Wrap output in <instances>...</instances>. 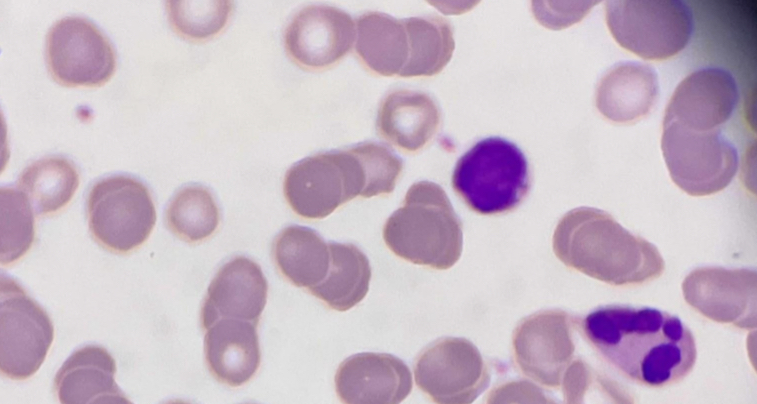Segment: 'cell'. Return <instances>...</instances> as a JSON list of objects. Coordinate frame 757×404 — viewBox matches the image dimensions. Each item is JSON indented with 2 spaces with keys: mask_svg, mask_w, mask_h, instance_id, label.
Wrapping results in <instances>:
<instances>
[{
  "mask_svg": "<svg viewBox=\"0 0 757 404\" xmlns=\"http://www.w3.org/2000/svg\"><path fill=\"white\" fill-rule=\"evenodd\" d=\"M46 62L52 76L68 86H97L114 72V49L106 36L85 18L65 17L50 28Z\"/></svg>",
  "mask_w": 757,
  "mask_h": 404,
  "instance_id": "8fae6325",
  "label": "cell"
},
{
  "mask_svg": "<svg viewBox=\"0 0 757 404\" xmlns=\"http://www.w3.org/2000/svg\"><path fill=\"white\" fill-rule=\"evenodd\" d=\"M362 163L352 148L305 157L294 163L284 178V195L298 215L321 219L356 196L366 197Z\"/></svg>",
  "mask_w": 757,
  "mask_h": 404,
  "instance_id": "5b68a950",
  "label": "cell"
},
{
  "mask_svg": "<svg viewBox=\"0 0 757 404\" xmlns=\"http://www.w3.org/2000/svg\"><path fill=\"white\" fill-rule=\"evenodd\" d=\"M355 35L354 21L345 11L329 5H308L289 21L284 44L299 64L321 68L347 54Z\"/></svg>",
  "mask_w": 757,
  "mask_h": 404,
  "instance_id": "5bb4252c",
  "label": "cell"
},
{
  "mask_svg": "<svg viewBox=\"0 0 757 404\" xmlns=\"http://www.w3.org/2000/svg\"><path fill=\"white\" fill-rule=\"evenodd\" d=\"M383 238L398 257L439 270L452 267L463 248L461 220L442 187L430 181L408 189L385 222Z\"/></svg>",
  "mask_w": 757,
  "mask_h": 404,
  "instance_id": "3957f363",
  "label": "cell"
},
{
  "mask_svg": "<svg viewBox=\"0 0 757 404\" xmlns=\"http://www.w3.org/2000/svg\"><path fill=\"white\" fill-rule=\"evenodd\" d=\"M90 231L105 248L128 252L150 235L156 212L148 188L128 175H112L97 181L87 198Z\"/></svg>",
  "mask_w": 757,
  "mask_h": 404,
  "instance_id": "52a82bcc",
  "label": "cell"
},
{
  "mask_svg": "<svg viewBox=\"0 0 757 404\" xmlns=\"http://www.w3.org/2000/svg\"><path fill=\"white\" fill-rule=\"evenodd\" d=\"M409 56L399 76H431L449 62L455 42L452 26L442 17L414 16L404 19Z\"/></svg>",
  "mask_w": 757,
  "mask_h": 404,
  "instance_id": "484cf974",
  "label": "cell"
},
{
  "mask_svg": "<svg viewBox=\"0 0 757 404\" xmlns=\"http://www.w3.org/2000/svg\"><path fill=\"white\" fill-rule=\"evenodd\" d=\"M352 147L363 166L366 197L392 192L403 167L402 159L381 142L365 141Z\"/></svg>",
  "mask_w": 757,
  "mask_h": 404,
  "instance_id": "4dcf8cb0",
  "label": "cell"
},
{
  "mask_svg": "<svg viewBox=\"0 0 757 404\" xmlns=\"http://www.w3.org/2000/svg\"><path fill=\"white\" fill-rule=\"evenodd\" d=\"M658 93V76L653 67L635 61L620 62L601 78L596 106L613 122L632 123L650 112Z\"/></svg>",
  "mask_w": 757,
  "mask_h": 404,
  "instance_id": "d6986e66",
  "label": "cell"
},
{
  "mask_svg": "<svg viewBox=\"0 0 757 404\" xmlns=\"http://www.w3.org/2000/svg\"><path fill=\"white\" fill-rule=\"evenodd\" d=\"M577 319L559 309L542 310L516 326L512 346L515 361L529 378L548 387H558L576 350Z\"/></svg>",
  "mask_w": 757,
  "mask_h": 404,
  "instance_id": "7c38bea8",
  "label": "cell"
},
{
  "mask_svg": "<svg viewBox=\"0 0 757 404\" xmlns=\"http://www.w3.org/2000/svg\"><path fill=\"white\" fill-rule=\"evenodd\" d=\"M661 147L673 182L692 196L721 191L738 169L737 149L721 129L698 132L663 122Z\"/></svg>",
  "mask_w": 757,
  "mask_h": 404,
  "instance_id": "ba28073f",
  "label": "cell"
},
{
  "mask_svg": "<svg viewBox=\"0 0 757 404\" xmlns=\"http://www.w3.org/2000/svg\"><path fill=\"white\" fill-rule=\"evenodd\" d=\"M115 361L103 347L87 345L74 351L54 379L60 404H89L98 396L119 389Z\"/></svg>",
  "mask_w": 757,
  "mask_h": 404,
  "instance_id": "7402d4cb",
  "label": "cell"
},
{
  "mask_svg": "<svg viewBox=\"0 0 757 404\" xmlns=\"http://www.w3.org/2000/svg\"><path fill=\"white\" fill-rule=\"evenodd\" d=\"M165 213L170 230L187 242L210 237L219 224L217 202L212 193L200 185H188L178 190Z\"/></svg>",
  "mask_w": 757,
  "mask_h": 404,
  "instance_id": "4316f807",
  "label": "cell"
},
{
  "mask_svg": "<svg viewBox=\"0 0 757 404\" xmlns=\"http://www.w3.org/2000/svg\"><path fill=\"white\" fill-rule=\"evenodd\" d=\"M414 376L436 404H472L490 383L481 353L460 337H444L424 348L415 361Z\"/></svg>",
  "mask_w": 757,
  "mask_h": 404,
  "instance_id": "30bf717a",
  "label": "cell"
},
{
  "mask_svg": "<svg viewBox=\"0 0 757 404\" xmlns=\"http://www.w3.org/2000/svg\"><path fill=\"white\" fill-rule=\"evenodd\" d=\"M739 100L734 77L720 68H704L687 76L675 89L664 121L708 132L720 129Z\"/></svg>",
  "mask_w": 757,
  "mask_h": 404,
  "instance_id": "9a60e30c",
  "label": "cell"
},
{
  "mask_svg": "<svg viewBox=\"0 0 757 404\" xmlns=\"http://www.w3.org/2000/svg\"><path fill=\"white\" fill-rule=\"evenodd\" d=\"M79 183L73 163L60 156L41 158L27 166L18 180V189L28 199L34 213H53L72 198Z\"/></svg>",
  "mask_w": 757,
  "mask_h": 404,
  "instance_id": "d4e9b609",
  "label": "cell"
},
{
  "mask_svg": "<svg viewBox=\"0 0 757 404\" xmlns=\"http://www.w3.org/2000/svg\"><path fill=\"white\" fill-rule=\"evenodd\" d=\"M164 404H191V403L183 401V400H171Z\"/></svg>",
  "mask_w": 757,
  "mask_h": 404,
  "instance_id": "836d02e7",
  "label": "cell"
},
{
  "mask_svg": "<svg viewBox=\"0 0 757 404\" xmlns=\"http://www.w3.org/2000/svg\"><path fill=\"white\" fill-rule=\"evenodd\" d=\"M268 283L261 267L246 256L225 262L211 281L201 308V325L209 328L221 319L258 324L264 310Z\"/></svg>",
  "mask_w": 757,
  "mask_h": 404,
  "instance_id": "2e32d148",
  "label": "cell"
},
{
  "mask_svg": "<svg viewBox=\"0 0 757 404\" xmlns=\"http://www.w3.org/2000/svg\"><path fill=\"white\" fill-rule=\"evenodd\" d=\"M440 123L436 102L423 92L395 90L381 102L377 128L391 143L407 151L421 149L435 134Z\"/></svg>",
  "mask_w": 757,
  "mask_h": 404,
  "instance_id": "ffe728a7",
  "label": "cell"
},
{
  "mask_svg": "<svg viewBox=\"0 0 757 404\" xmlns=\"http://www.w3.org/2000/svg\"><path fill=\"white\" fill-rule=\"evenodd\" d=\"M166 4L173 28L192 39H205L218 33L225 26L232 9L231 2L218 0H172Z\"/></svg>",
  "mask_w": 757,
  "mask_h": 404,
  "instance_id": "f546056e",
  "label": "cell"
},
{
  "mask_svg": "<svg viewBox=\"0 0 757 404\" xmlns=\"http://www.w3.org/2000/svg\"><path fill=\"white\" fill-rule=\"evenodd\" d=\"M34 211L18 188H1V262L23 256L34 240Z\"/></svg>",
  "mask_w": 757,
  "mask_h": 404,
  "instance_id": "f1b7e54d",
  "label": "cell"
},
{
  "mask_svg": "<svg viewBox=\"0 0 757 404\" xmlns=\"http://www.w3.org/2000/svg\"><path fill=\"white\" fill-rule=\"evenodd\" d=\"M581 328L608 363L646 386L677 382L696 361L692 332L678 317L655 308L599 307L582 319Z\"/></svg>",
  "mask_w": 757,
  "mask_h": 404,
  "instance_id": "6da1fadb",
  "label": "cell"
},
{
  "mask_svg": "<svg viewBox=\"0 0 757 404\" xmlns=\"http://www.w3.org/2000/svg\"><path fill=\"white\" fill-rule=\"evenodd\" d=\"M89 404H133L121 391V389H117L111 392L104 393L94 400H92Z\"/></svg>",
  "mask_w": 757,
  "mask_h": 404,
  "instance_id": "d6a6232c",
  "label": "cell"
},
{
  "mask_svg": "<svg viewBox=\"0 0 757 404\" xmlns=\"http://www.w3.org/2000/svg\"><path fill=\"white\" fill-rule=\"evenodd\" d=\"M357 54L373 71L384 76L400 75L409 56L404 19L368 12L356 22Z\"/></svg>",
  "mask_w": 757,
  "mask_h": 404,
  "instance_id": "603a6c76",
  "label": "cell"
},
{
  "mask_svg": "<svg viewBox=\"0 0 757 404\" xmlns=\"http://www.w3.org/2000/svg\"><path fill=\"white\" fill-rule=\"evenodd\" d=\"M686 302L703 316L741 329L756 327V271L702 267L682 283Z\"/></svg>",
  "mask_w": 757,
  "mask_h": 404,
  "instance_id": "4fadbf2b",
  "label": "cell"
},
{
  "mask_svg": "<svg viewBox=\"0 0 757 404\" xmlns=\"http://www.w3.org/2000/svg\"><path fill=\"white\" fill-rule=\"evenodd\" d=\"M485 404H559L535 383L510 380L497 385L488 394Z\"/></svg>",
  "mask_w": 757,
  "mask_h": 404,
  "instance_id": "1f68e13d",
  "label": "cell"
},
{
  "mask_svg": "<svg viewBox=\"0 0 757 404\" xmlns=\"http://www.w3.org/2000/svg\"><path fill=\"white\" fill-rule=\"evenodd\" d=\"M452 185L475 212L499 214L516 208L530 187L528 162L512 142L480 140L457 161Z\"/></svg>",
  "mask_w": 757,
  "mask_h": 404,
  "instance_id": "277c9868",
  "label": "cell"
},
{
  "mask_svg": "<svg viewBox=\"0 0 757 404\" xmlns=\"http://www.w3.org/2000/svg\"><path fill=\"white\" fill-rule=\"evenodd\" d=\"M561 385L565 404H634L622 384L580 358L568 366Z\"/></svg>",
  "mask_w": 757,
  "mask_h": 404,
  "instance_id": "83f0119b",
  "label": "cell"
},
{
  "mask_svg": "<svg viewBox=\"0 0 757 404\" xmlns=\"http://www.w3.org/2000/svg\"><path fill=\"white\" fill-rule=\"evenodd\" d=\"M1 372L15 380L33 375L53 340L45 310L12 277L1 276Z\"/></svg>",
  "mask_w": 757,
  "mask_h": 404,
  "instance_id": "9c48e42d",
  "label": "cell"
},
{
  "mask_svg": "<svg viewBox=\"0 0 757 404\" xmlns=\"http://www.w3.org/2000/svg\"><path fill=\"white\" fill-rule=\"evenodd\" d=\"M606 22L623 48L650 60L678 54L694 29L691 9L678 0L607 1Z\"/></svg>",
  "mask_w": 757,
  "mask_h": 404,
  "instance_id": "8992f818",
  "label": "cell"
},
{
  "mask_svg": "<svg viewBox=\"0 0 757 404\" xmlns=\"http://www.w3.org/2000/svg\"><path fill=\"white\" fill-rule=\"evenodd\" d=\"M272 257L279 272L292 284L307 289L319 285L330 266V248L314 229L292 224L272 243Z\"/></svg>",
  "mask_w": 757,
  "mask_h": 404,
  "instance_id": "44dd1931",
  "label": "cell"
},
{
  "mask_svg": "<svg viewBox=\"0 0 757 404\" xmlns=\"http://www.w3.org/2000/svg\"><path fill=\"white\" fill-rule=\"evenodd\" d=\"M552 243L566 266L616 286L653 280L665 268L656 246L597 208L567 212L556 226Z\"/></svg>",
  "mask_w": 757,
  "mask_h": 404,
  "instance_id": "7a4b0ae2",
  "label": "cell"
},
{
  "mask_svg": "<svg viewBox=\"0 0 757 404\" xmlns=\"http://www.w3.org/2000/svg\"><path fill=\"white\" fill-rule=\"evenodd\" d=\"M335 390L343 404H400L412 390V375L392 354L357 353L339 365Z\"/></svg>",
  "mask_w": 757,
  "mask_h": 404,
  "instance_id": "e0dca14e",
  "label": "cell"
},
{
  "mask_svg": "<svg viewBox=\"0 0 757 404\" xmlns=\"http://www.w3.org/2000/svg\"><path fill=\"white\" fill-rule=\"evenodd\" d=\"M256 328L248 321L221 319L206 329L205 361L219 382L239 387L254 377L261 362Z\"/></svg>",
  "mask_w": 757,
  "mask_h": 404,
  "instance_id": "ac0fdd59",
  "label": "cell"
},
{
  "mask_svg": "<svg viewBox=\"0 0 757 404\" xmlns=\"http://www.w3.org/2000/svg\"><path fill=\"white\" fill-rule=\"evenodd\" d=\"M330 266L325 279L308 289L328 307L346 311L366 296L371 267L365 253L352 243L328 242Z\"/></svg>",
  "mask_w": 757,
  "mask_h": 404,
  "instance_id": "cb8c5ba5",
  "label": "cell"
}]
</instances>
